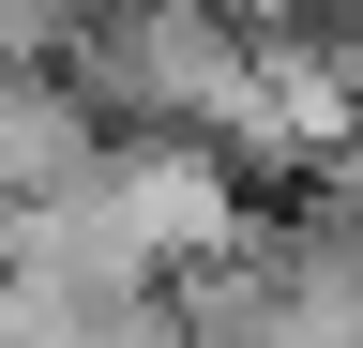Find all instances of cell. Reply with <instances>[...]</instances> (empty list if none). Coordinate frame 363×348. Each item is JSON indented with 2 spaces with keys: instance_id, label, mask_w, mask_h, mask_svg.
<instances>
[{
  "instance_id": "obj_1",
  "label": "cell",
  "mask_w": 363,
  "mask_h": 348,
  "mask_svg": "<svg viewBox=\"0 0 363 348\" xmlns=\"http://www.w3.org/2000/svg\"><path fill=\"white\" fill-rule=\"evenodd\" d=\"M61 182H91L76 106L61 91H0V197H61Z\"/></svg>"
}]
</instances>
